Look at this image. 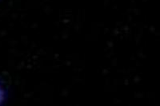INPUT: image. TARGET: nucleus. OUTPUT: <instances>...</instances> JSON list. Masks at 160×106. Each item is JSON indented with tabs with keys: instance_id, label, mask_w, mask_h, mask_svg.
<instances>
[{
	"instance_id": "1",
	"label": "nucleus",
	"mask_w": 160,
	"mask_h": 106,
	"mask_svg": "<svg viewBox=\"0 0 160 106\" xmlns=\"http://www.w3.org/2000/svg\"><path fill=\"white\" fill-rule=\"evenodd\" d=\"M2 99H3V93H2V89H0V102L2 101Z\"/></svg>"
}]
</instances>
